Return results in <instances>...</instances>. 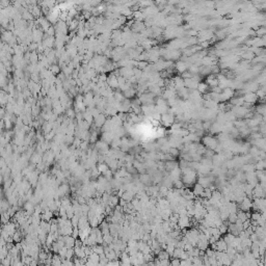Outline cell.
<instances>
[{
  "label": "cell",
  "instance_id": "8992f818",
  "mask_svg": "<svg viewBox=\"0 0 266 266\" xmlns=\"http://www.w3.org/2000/svg\"><path fill=\"white\" fill-rule=\"evenodd\" d=\"M192 191L195 193V195L197 198H202L203 195H204V191H205V187L202 186L200 183H195L192 187Z\"/></svg>",
  "mask_w": 266,
  "mask_h": 266
},
{
  "label": "cell",
  "instance_id": "5bb4252c",
  "mask_svg": "<svg viewBox=\"0 0 266 266\" xmlns=\"http://www.w3.org/2000/svg\"><path fill=\"white\" fill-rule=\"evenodd\" d=\"M237 219H238L237 213H230V215H229L228 217V221L230 222V224H235Z\"/></svg>",
  "mask_w": 266,
  "mask_h": 266
},
{
  "label": "cell",
  "instance_id": "7c38bea8",
  "mask_svg": "<svg viewBox=\"0 0 266 266\" xmlns=\"http://www.w3.org/2000/svg\"><path fill=\"white\" fill-rule=\"evenodd\" d=\"M167 153L169 154V155H172L174 157V158H176V157H178L179 155H180V150L178 149V148H174V147H171L169 150V152Z\"/></svg>",
  "mask_w": 266,
  "mask_h": 266
},
{
  "label": "cell",
  "instance_id": "4fadbf2b",
  "mask_svg": "<svg viewBox=\"0 0 266 266\" xmlns=\"http://www.w3.org/2000/svg\"><path fill=\"white\" fill-rule=\"evenodd\" d=\"M74 257H75V250H74V247L68 248V252H67V256H66V258H67V259H70V260H73Z\"/></svg>",
  "mask_w": 266,
  "mask_h": 266
},
{
  "label": "cell",
  "instance_id": "30bf717a",
  "mask_svg": "<svg viewBox=\"0 0 266 266\" xmlns=\"http://www.w3.org/2000/svg\"><path fill=\"white\" fill-rule=\"evenodd\" d=\"M171 255L166 252V250H161L160 252L157 255V258L160 259V260H164V259H171Z\"/></svg>",
  "mask_w": 266,
  "mask_h": 266
},
{
  "label": "cell",
  "instance_id": "7a4b0ae2",
  "mask_svg": "<svg viewBox=\"0 0 266 266\" xmlns=\"http://www.w3.org/2000/svg\"><path fill=\"white\" fill-rule=\"evenodd\" d=\"M177 224L181 230L188 229L189 227H191V217L189 215H180Z\"/></svg>",
  "mask_w": 266,
  "mask_h": 266
},
{
  "label": "cell",
  "instance_id": "52a82bcc",
  "mask_svg": "<svg viewBox=\"0 0 266 266\" xmlns=\"http://www.w3.org/2000/svg\"><path fill=\"white\" fill-rule=\"evenodd\" d=\"M64 240H65V244L68 248H71L75 246V240L76 239L74 238L72 235H65L64 236Z\"/></svg>",
  "mask_w": 266,
  "mask_h": 266
},
{
  "label": "cell",
  "instance_id": "3957f363",
  "mask_svg": "<svg viewBox=\"0 0 266 266\" xmlns=\"http://www.w3.org/2000/svg\"><path fill=\"white\" fill-rule=\"evenodd\" d=\"M253 208V201L250 198L245 197L244 199L239 203V209L243 210L245 212H250V210Z\"/></svg>",
  "mask_w": 266,
  "mask_h": 266
},
{
  "label": "cell",
  "instance_id": "2e32d148",
  "mask_svg": "<svg viewBox=\"0 0 266 266\" xmlns=\"http://www.w3.org/2000/svg\"><path fill=\"white\" fill-rule=\"evenodd\" d=\"M177 69L179 70V71L180 72H182V71H184L185 69H186V67H185V64H182V62H180V64H178V67H177Z\"/></svg>",
  "mask_w": 266,
  "mask_h": 266
},
{
  "label": "cell",
  "instance_id": "277c9868",
  "mask_svg": "<svg viewBox=\"0 0 266 266\" xmlns=\"http://www.w3.org/2000/svg\"><path fill=\"white\" fill-rule=\"evenodd\" d=\"M161 123L165 127H171L175 123V117L173 114H169V113H162V115H161Z\"/></svg>",
  "mask_w": 266,
  "mask_h": 266
},
{
  "label": "cell",
  "instance_id": "5b68a950",
  "mask_svg": "<svg viewBox=\"0 0 266 266\" xmlns=\"http://www.w3.org/2000/svg\"><path fill=\"white\" fill-rule=\"evenodd\" d=\"M215 245H216V250L217 252H227L229 245L228 243L226 242V240L224 239V237H221L219 239H217L216 242H215Z\"/></svg>",
  "mask_w": 266,
  "mask_h": 266
},
{
  "label": "cell",
  "instance_id": "e0dca14e",
  "mask_svg": "<svg viewBox=\"0 0 266 266\" xmlns=\"http://www.w3.org/2000/svg\"><path fill=\"white\" fill-rule=\"evenodd\" d=\"M51 70H52V72H53V73H55V74H57L58 72H59V68H58L57 66H52Z\"/></svg>",
  "mask_w": 266,
  "mask_h": 266
},
{
  "label": "cell",
  "instance_id": "9c48e42d",
  "mask_svg": "<svg viewBox=\"0 0 266 266\" xmlns=\"http://www.w3.org/2000/svg\"><path fill=\"white\" fill-rule=\"evenodd\" d=\"M119 203H120V198L117 197V195H110L109 203H108V205H109L110 207H112V208L114 209V207L117 206V205H119Z\"/></svg>",
  "mask_w": 266,
  "mask_h": 266
},
{
  "label": "cell",
  "instance_id": "ba28073f",
  "mask_svg": "<svg viewBox=\"0 0 266 266\" xmlns=\"http://www.w3.org/2000/svg\"><path fill=\"white\" fill-rule=\"evenodd\" d=\"M106 119L103 114H99L98 117H95V124H96V127L100 128V127H103V125L105 124Z\"/></svg>",
  "mask_w": 266,
  "mask_h": 266
},
{
  "label": "cell",
  "instance_id": "8fae6325",
  "mask_svg": "<svg viewBox=\"0 0 266 266\" xmlns=\"http://www.w3.org/2000/svg\"><path fill=\"white\" fill-rule=\"evenodd\" d=\"M62 259L59 256V254H54L53 253V258H52V265H62Z\"/></svg>",
  "mask_w": 266,
  "mask_h": 266
},
{
  "label": "cell",
  "instance_id": "9a60e30c",
  "mask_svg": "<svg viewBox=\"0 0 266 266\" xmlns=\"http://www.w3.org/2000/svg\"><path fill=\"white\" fill-rule=\"evenodd\" d=\"M67 252H68V247H67L66 245L62 246V247L60 248V250H59V253H58V254H59V256L62 257V259H65V258H66V256H67Z\"/></svg>",
  "mask_w": 266,
  "mask_h": 266
},
{
  "label": "cell",
  "instance_id": "6da1fadb",
  "mask_svg": "<svg viewBox=\"0 0 266 266\" xmlns=\"http://www.w3.org/2000/svg\"><path fill=\"white\" fill-rule=\"evenodd\" d=\"M202 141H203V145H204L207 149L213 150V151H215L217 146H218V140H217L214 136H212V135H205V136H203Z\"/></svg>",
  "mask_w": 266,
  "mask_h": 266
}]
</instances>
